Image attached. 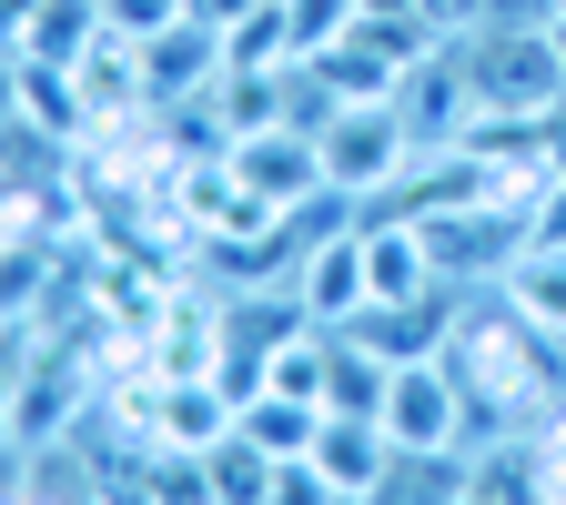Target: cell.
<instances>
[{"mask_svg": "<svg viewBox=\"0 0 566 505\" xmlns=\"http://www.w3.org/2000/svg\"><path fill=\"white\" fill-rule=\"evenodd\" d=\"M556 354H566V344H546L506 294H495V304H465V314H455L446 375L465 385V414H475V424L516 435V424H536V414L556 404Z\"/></svg>", "mask_w": 566, "mask_h": 505, "instance_id": "6da1fadb", "label": "cell"}, {"mask_svg": "<svg viewBox=\"0 0 566 505\" xmlns=\"http://www.w3.org/2000/svg\"><path fill=\"white\" fill-rule=\"evenodd\" d=\"M455 71H465L475 112H556L566 102V61H556L546 31L475 21V31H455Z\"/></svg>", "mask_w": 566, "mask_h": 505, "instance_id": "7a4b0ae2", "label": "cell"}, {"mask_svg": "<svg viewBox=\"0 0 566 505\" xmlns=\"http://www.w3.org/2000/svg\"><path fill=\"white\" fill-rule=\"evenodd\" d=\"M314 141H324V182H334L344 202L395 192V182L415 172V152H424V141H415V122H405L395 102H344Z\"/></svg>", "mask_w": 566, "mask_h": 505, "instance_id": "3957f363", "label": "cell"}, {"mask_svg": "<svg viewBox=\"0 0 566 505\" xmlns=\"http://www.w3.org/2000/svg\"><path fill=\"white\" fill-rule=\"evenodd\" d=\"M223 172H233L243 192H263L273 212H304L314 192H334V182H324V141H314V131H294V122L223 141Z\"/></svg>", "mask_w": 566, "mask_h": 505, "instance_id": "277c9868", "label": "cell"}, {"mask_svg": "<svg viewBox=\"0 0 566 505\" xmlns=\"http://www.w3.org/2000/svg\"><path fill=\"white\" fill-rule=\"evenodd\" d=\"M375 424H385L395 445H465L475 414H465V385L446 375V354H415V365L385 375V414Z\"/></svg>", "mask_w": 566, "mask_h": 505, "instance_id": "5b68a950", "label": "cell"}, {"mask_svg": "<svg viewBox=\"0 0 566 505\" xmlns=\"http://www.w3.org/2000/svg\"><path fill=\"white\" fill-rule=\"evenodd\" d=\"M294 304H304L314 324H334V334L375 304V283H365V223H334V233L304 243V263H294Z\"/></svg>", "mask_w": 566, "mask_h": 505, "instance_id": "8992f818", "label": "cell"}, {"mask_svg": "<svg viewBox=\"0 0 566 505\" xmlns=\"http://www.w3.org/2000/svg\"><path fill=\"white\" fill-rule=\"evenodd\" d=\"M314 465L334 475V495L344 505H365L375 485H385V465H395V435L375 414H324V435H314Z\"/></svg>", "mask_w": 566, "mask_h": 505, "instance_id": "52a82bcc", "label": "cell"}, {"mask_svg": "<svg viewBox=\"0 0 566 505\" xmlns=\"http://www.w3.org/2000/svg\"><path fill=\"white\" fill-rule=\"evenodd\" d=\"M495 294H506V304H516L546 344H566V243H546V233H536L506 273H495Z\"/></svg>", "mask_w": 566, "mask_h": 505, "instance_id": "ba28073f", "label": "cell"}, {"mask_svg": "<svg viewBox=\"0 0 566 505\" xmlns=\"http://www.w3.org/2000/svg\"><path fill=\"white\" fill-rule=\"evenodd\" d=\"M243 435L263 445V455H314V435H324V404H304V394H243Z\"/></svg>", "mask_w": 566, "mask_h": 505, "instance_id": "9c48e42d", "label": "cell"}, {"mask_svg": "<svg viewBox=\"0 0 566 505\" xmlns=\"http://www.w3.org/2000/svg\"><path fill=\"white\" fill-rule=\"evenodd\" d=\"M202 465H212V505H273V465H283V455H263L243 424H233Z\"/></svg>", "mask_w": 566, "mask_h": 505, "instance_id": "30bf717a", "label": "cell"}, {"mask_svg": "<svg viewBox=\"0 0 566 505\" xmlns=\"http://www.w3.org/2000/svg\"><path fill=\"white\" fill-rule=\"evenodd\" d=\"M273 505H344V495H334V475L314 455H283L273 465Z\"/></svg>", "mask_w": 566, "mask_h": 505, "instance_id": "8fae6325", "label": "cell"}, {"mask_svg": "<svg viewBox=\"0 0 566 505\" xmlns=\"http://www.w3.org/2000/svg\"><path fill=\"white\" fill-rule=\"evenodd\" d=\"M546 41H556V61H566V11H556V21H546Z\"/></svg>", "mask_w": 566, "mask_h": 505, "instance_id": "7c38bea8", "label": "cell"}, {"mask_svg": "<svg viewBox=\"0 0 566 505\" xmlns=\"http://www.w3.org/2000/svg\"><path fill=\"white\" fill-rule=\"evenodd\" d=\"M92 11H102V21H112V11H122V0H92Z\"/></svg>", "mask_w": 566, "mask_h": 505, "instance_id": "4fadbf2b", "label": "cell"}, {"mask_svg": "<svg viewBox=\"0 0 566 505\" xmlns=\"http://www.w3.org/2000/svg\"><path fill=\"white\" fill-rule=\"evenodd\" d=\"M546 11H566V0H546Z\"/></svg>", "mask_w": 566, "mask_h": 505, "instance_id": "5bb4252c", "label": "cell"}]
</instances>
